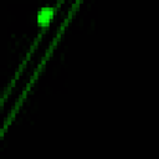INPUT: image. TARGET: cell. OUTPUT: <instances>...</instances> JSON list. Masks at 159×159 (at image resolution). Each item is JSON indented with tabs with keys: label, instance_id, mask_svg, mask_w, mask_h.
I'll return each mask as SVG.
<instances>
[{
	"label": "cell",
	"instance_id": "obj_1",
	"mask_svg": "<svg viewBox=\"0 0 159 159\" xmlns=\"http://www.w3.org/2000/svg\"><path fill=\"white\" fill-rule=\"evenodd\" d=\"M53 17V9L52 7H43L37 14V22L41 26H46L51 19Z\"/></svg>",
	"mask_w": 159,
	"mask_h": 159
}]
</instances>
